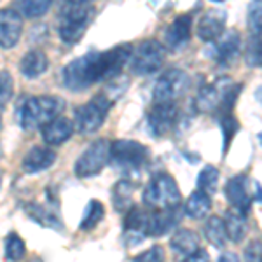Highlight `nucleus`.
<instances>
[{"instance_id":"29","label":"nucleus","mask_w":262,"mask_h":262,"mask_svg":"<svg viewBox=\"0 0 262 262\" xmlns=\"http://www.w3.org/2000/svg\"><path fill=\"white\" fill-rule=\"evenodd\" d=\"M28 213H30V219L42 224V226L53 227L54 231H60L63 227V224L60 221V217L56 215V212H51L49 208H46V206H42V205H37V203L28 208Z\"/></svg>"},{"instance_id":"21","label":"nucleus","mask_w":262,"mask_h":262,"mask_svg":"<svg viewBox=\"0 0 262 262\" xmlns=\"http://www.w3.org/2000/svg\"><path fill=\"white\" fill-rule=\"evenodd\" d=\"M170 248L179 259H187L200 250V234L192 229H177L170 239Z\"/></svg>"},{"instance_id":"40","label":"nucleus","mask_w":262,"mask_h":262,"mask_svg":"<svg viewBox=\"0 0 262 262\" xmlns=\"http://www.w3.org/2000/svg\"><path fill=\"white\" fill-rule=\"evenodd\" d=\"M93 2V0H61V6H63V4H74V6H75V4H91Z\"/></svg>"},{"instance_id":"18","label":"nucleus","mask_w":262,"mask_h":262,"mask_svg":"<svg viewBox=\"0 0 262 262\" xmlns=\"http://www.w3.org/2000/svg\"><path fill=\"white\" fill-rule=\"evenodd\" d=\"M74 131L75 126L69 117L58 116L42 126L40 135H42V140L48 143V145H61L67 140H70Z\"/></svg>"},{"instance_id":"20","label":"nucleus","mask_w":262,"mask_h":262,"mask_svg":"<svg viewBox=\"0 0 262 262\" xmlns=\"http://www.w3.org/2000/svg\"><path fill=\"white\" fill-rule=\"evenodd\" d=\"M58 154L51 147H32L23 158V171L28 175H37V173L49 170L56 163Z\"/></svg>"},{"instance_id":"10","label":"nucleus","mask_w":262,"mask_h":262,"mask_svg":"<svg viewBox=\"0 0 262 262\" xmlns=\"http://www.w3.org/2000/svg\"><path fill=\"white\" fill-rule=\"evenodd\" d=\"M189 86H191V77H189L187 72L180 69L166 70L154 86L156 103H166V101L179 100L180 96H184L187 93Z\"/></svg>"},{"instance_id":"27","label":"nucleus","mask_w":262,"mask_h":262,"mask_svg":"<svg viewBox=\"0 0 262 262\" xmlns=\"http://www.w3.org/2000/svg\"><path fill=\"white\" fill-rule=\"evenodd\" d=\"M133 206V184L121 180L114 185V208L119 212H128Z\"/></svg>"},{"instance_id":"8","label":"nucleus","mask_w":262,"mask_h":262,"mask_svg":"<svg viewBox=\"0 0 262 262\" xmlns=\"http://www.w3.org/2000/svg\"><path fill=\"white\" fill-rule=\"evenodd\" d=\"M111 161V142L100 138L93 142L86 150L79 156L77 163L74 166V173L79 179H90L103 170Z\"/></svg>"},{"instance_id":"35","label":"nucleus","mask_w":262,"mask_h":262,"mask_svg":"<svg viewBox=\"0 0 262 262\" xmlns=\"http://www.w3.org/2000/svg\"><path fill=\"white\" fill-rule=\"evenodd\" d=\"M221 126H222V131H224V150L229 149V143L231 140L234 138L236 131L239 129V122L234 119L232 114H227V116L221 117Z\"/></svg>"},{"instance_id":"7","label":"nucleus","mask_w":262,"mask_h":262,"mask_svg":"<svg viewBox=\"0 0 262 262\" xmlns=\"http://www.w3.org/2000/svg\"><path fill=\"white\" fill-rule=\"evenodd\" d=\"M164 60H166V49H164L161 42L156 39L143 40L131 53V72L135 75H140V77L156 74L163 67Z\"/></svg>"},{"instance_id":"6","label":"nucleus","mask_w":262,"mask_h":262,"mask_svg":"<svg viewBox=\"0 0 262 262\" xmlns=\"http://www.w3.org/2000/svg\"><path fill=\"white\" fill-rule=\"evenodd\" d=\"M114 100L108 98L105 93H98L88 103L75 108V129L82 135L96 133L101 124L107 119V114L111 112Z\"/></svg>"},{"instance_id":"34","label":"nucleus","mask_w":262,"mask_h":262,"mask_svg":"<svg viewBox=\"0 0 262 262\" xmlns=\"http://www.w3.org/2000/svg\"><path fill=\"white\" fill-rule=\"evenodd\" d=\"M14 95V81L7 70H0V112L6 108Z\"/></svg>"},{"instance_id":"12","label":"nucleus","mask_w":262,"mask_h":262,"mask_svg":"<svg viewBox=\"0 0 262 262\" xmlns=\"http://www.w3.org/2000/svg\"><path fill=\"white\" fill-rule=\"evenodd\" d=\"M212 58L221 67H231L242 54V37L236 30L224 32L217 40H213Z\"/></svg>"},{"instance_id":"26","label":"nucleus","mask_w":262,"mask_h":262,"mask_svg":"<svg viewBox=\"0 0 262 262\" xmlns=\"http://www.w3.org/2000/svg\"><path fill=\"white\" fill-rule=\"evenodd\" d=\"M54 0H18L16 2V11L21 14V18H40L51 9Z\"/></svg>"},{"instance_id":"4","label":"nucleus","mask_w":262,"mask_h":262,"mask_svg":"<svg viewBox=\"0 0 262 262\" xmlns=\"http://www.w3.org/2000/svg\"><path fill=\"white\" fill-rule=\"evenodd\" d=\"M95 18L91 4H63L58 12V35L65 44H77Z\"/></svg>"},{"instance_id":"15","label":"nucleus","mask_w":262,"mask_h":262,"mask_svg":"<svg viewBox=\"0 0 262 262\" xmlns=\"http://www.w3.org/2000/svg\"><path fill=\"white\" fill-rule=\"evenodd\" d=\"M227 12L222 9H208L198 21L196 35L203 42H213L226 32Z\"/></svg>"},{"instance_id":"36","label":"nucleus","mask_w":262,"mask_h":262,"mask_svg":"<svg viewBox=\"0 0 262 262\" xmlns=\"http://www.w3.org/2000/svg\"><path fill=\"white\" fill-rule=\"evenodd\" d=\"M166 260V253H164V248L161 245H154L149 250H145L140 255L135 257L133 262H164Z\"/></svg>"},{"instance_id":"2","label":"nucleus","mask_w":262,"mask_h":262,"mask_svg":"<svg viewBox=\"0 0 262 262\" xmlns=\"http://www.w3.org/2000/svg\"><path fill=\"white\" fill-rule=\"evenodd\" d=\"M63 108H65V100L60 96H25L16 105V122L21 129L33 131L60 116Z\"/></svg>"},{"instance_id":"24","label":"nucleus","mask_w":262,"mask_h":262,"mask_svg":"<svg viewBox=\"0 0 262 262\" xmlns=\"http://www.w3.org/2000/svg\"><path fill=\"white\" fill-rule=\"evenodd\" d=\"M224 226H226L227 239H231L232 243H239L248 232L247 213H242L238 210H229L224 219Z\"/></svg>"},{"instance_id":"32","label":"nucleus","mask_w":262,"mask_h":262,"mask_svg":"<svg viewBox=\"0 0 262 262\" xmlns=\"http://www.w3.org/2000/svg\"><path fill=\"white\" fill-rule=\"evenodd\" d=\"M245 61L252 69H259L262 61V49H260V35H250L245 48Z\"/></svg>"},{"instance_id":"5","label":"nucleus","mask_w":262,"mask_h":262,"mask_svg":"<svg viewBox=\"0 0 262 262\" xmlns=\"http://www.w3.org/2000/svg\"><path fill=\"white\" fill-rule=\"evenodd\" d=\"M142 201L150 210L179 208L182 203L179 184L168 173H158L143 187Z\"/></svg>"},{"instance_id":"22","label":"nucleus","mask_w":262,"mask_h":262,"mask_svg":"<svg viewBox=\"0 0 262 262\" xmlns=\"http://www.w3.org/2000/svg\"><path fill=\"white\" fill-rule=\"evenodd\" d=\"M49 69V60L44 51L30 49L19 61V72L27 79H37Z\"/></svg>"},{"instance_id":"30","label":"nucleus","mask_w":262,"mask_h":262,"mask_svg":"<svg viewBox=\"0 0 262 262\" xmlns=\"http://www.w3.org/2000/svg\"><path fill=\"white\" fill-rule=\"evenodd\" d=\"M219 170L212 164H208V166H205L201 170V173L198 175V191L208 194V196H212V194L217 192V185H219Z\"/></svg>"},{"instance_id":"39","label":"nucleus","mask_w":262,"mask_h":262,"mask_svg":"<svg viewBox=\"0 0 262 262\" xmlns=\"http://www.w3.org/2000/svg\"><path fill=\"white\" fill-rule=\"evenodd\" d=\"M219 262H239V259H238V255H236V253L227 252V253H224L221 259H219Z\"/></svg>"},{"instance_id":"38","label":"nucleus","mask_w":262,"mask_h":262,"mask_svg":"<svg viewBox=\"0 0 262 262\" xmlns=\"http://www.w3.org/2000/svg\"><path fill=\"white\" fill-rule=\"evenodd\" d=\"M184 262H210V257H208V252L206 250H198L194 252L192 255H189L187 259H184Z\"/></svg>"},{"instance_id":"17","label":"nucleus","mask_w":262,"mask_h":262,"mask_svg":"<svg viewBox=\"0 0 262 262\" xmlns=\"http://www.w3.org/2000/svg\"><path fill=\"white\" fill-rule=\"evenodd\" d=\"M147 213L140 206H131L124 219V239L128 247H137L147 238Z\"/></svg>"},{"instance_id":"41","label":"nucleus","mask_w":262,"mask_h":262,"mask_svg":"<svg viewBox=\"0 0 262 262\" xmlns=\"http://www.w3.org/2000/svg\"><path fill=\"white\" fill-rule=\"evenodd\" d=\"M0 129H2V122H0Z\"/></svg>"},{"instance_id":"25","label":"nucleus","mask_w":262,"mask_h":262,"mask_svg":"<svg viewBox=\"0 0 262 262\" xmlns=\"http://www.w3.org/2000/svg\"><path fill=\"white\" fill-rule=\"evenodd\" d=\"M205 236L215 248H224V247H226V245H227V232H226V226H224V221L221 217L212 215V217L206 221V224H205Z\"/></svg>"},{"instance_id":"23","label":"nucleus","mask_w":262,"mask_h":262,"mask_svg":"<svg viewBox=\"0 0 262 262\" xmlns=\"http://www.w3.org/2000/svg\"><path fill=\"white\" fill-rule=\"evenodd\" d=\"M210 212H212V198L201 191H194L187 198L184 206V213L192 221H203Z\"/></svg>"},{"instance_id":"13","label":"nucleus","mask_w":262,"mask_h":262,"mask_svg":"<svg viewBox=\"0 0 262 262\" xmlns=\"http://www.w3.org/2000/svg\"><path fill=\"white\" fill-rule=\"evenodd\" d=\"M224 192H226V198L231 203L232 210L248 213L253 198L250 192V179L247 175H236L227 180Z\"/></svg>"},{"instance_id":"37","label":"nucleus","mask_w":262,"mask_h":262,"mask_svg":"<svg viewBox=\"0 0 262 262\" xmlns=\"http://www.w3.org/2000/svg\"><path fill=\"white\" fill-rule=\"evenodd\" d=\"M245 262H260V242L259 239H253L247 245L243 252Z\"/></svg>"},{"instance_id":"3","label":"nucleus","mask_w":262,"mask_h":262,"mask_svg":"<svg viewBox=\"0 0 262 262\" xmlns=\"http://www.w3.org/2000/svg\"><path fill=\"white\" fill-rule=\"evenodd\" d=\"M239 93H242L239 84H234L227 77L217 79L213 84H206L198 91L196 107L200 112L213 114L217 116V119H221L227 114H232Z\"/></svg>"},{"instance_id":"19","label":"nucleus","mask_w":262,"mask_h":262,"mask_svg":"<svg viewBox=\"0 0 262 262\" xmlns=\"http://www.w3.org/2000/svg\"><path fill=\"white\" fill-rule=\"evenodd\" d=\"M192 30V18L189 14H180L173 19V23L164 32L166 46L173 51H179L189 44Z\"/></svg>"},{"instance_id":"11","label":"nucleus","mask_w":262,"mask_h":262,"mask_svg":"<svg viewBox=\"0 0 262 262\" xmlns=\"http://www.w3.org/2000/svg\"><path fill=\"white\" fill-rule=\"evenodd\" d=\"M179 107L175 101H166V103H156L154 107L147 112V131L150 133V137L154 138H163L166 135H170L173 128L179 122Z\"/></svg>"},{"instance_id":"33","label":"nucleus","mask_w":262,"mask_h":262,"mask_svg":"<svg viewBox=\"0 0 262 262\" xmlns=\"http://www.w3.org/2000/svg\"><path fill=\"white\" fill-rule=\"evenodd\" d=\"M247 25L252 35H260L262 28V7L260 0H252L247 11Z\"/></svg>"},{"instance_id":"28","label":"nucleus","mask_w":262,"mask_h":262,"mask_svg":"<svg viewBox=\"0 0 262 262\" xmlns=\"http://www.w3.org/2000/svg\"><path fill=\"white\" fill-rule=\"evenodd\" d=\"M105 217V206L98 200H91L84 210L82 221H81V231H93Z\"/></svg>"},{"instance_id":"9","label":"nucleus","mask_w":262,"mask_h":262,"mask_svg":"<svg viewBox=\"0 0 262 262\" xmlns=\"http://www.w3.org/2000/svg\"><path fill=\"white\" fill-rule=\"evenodd\" d=\"M111 159L124 170H138L150 159V150L137 140H116L111 143Z\"/></svg>"},{"instance_id":"1","label":"nucleus","mask_w":262,"mask_h":262,"mask_svg":"<svg viewBox=\"0 0 262 262\" xmlns=\"http://www.w3.org/2000/svg\"><path fill=\"white\" fill-rule=\"evenodd\" d=\"M131 51V44H119L103 53L90 51L75 58L61 72L63 86L72 93H82L96 82L119 77L129 63Z\"/></svg>"},{"instance_id":"31","label":"nucleus","mask_w":262,"mask_h":262,"mask_svg":"<svg viewBox=\"0 0 262 262\" xmlns=\"http://www.w3.org/2000/svg\"><path fill=\"white\" fill-rule=\"evenodd\" d=\"M6 257L7 260L11 262H18L25 257V253H27V247H25V242L21 239V236H18L16 232H11V234H7L6 238Z\"/></svg>"},{"instance_id":"16","label":"nucleus","mask_w":262,"mask_h":262,"mask_svg":"<svg viewBox=\"0 0 262 262\" xmlns=\"http://www.w3.org/2000/svg\"><path fill=\"white\" fill-rule=\"evenodd\" d=\"M182 221V212L179 208H168V210H154L147 215V236L159 238V236L168 234L173 227L179 226Z\"/></svg>"},{"instance_id":"14","label":"nucleus","mask_w":262,"mask_h":262,"mask_svg":"<svg viewBox=\"0 0 262 262\" xmlns=\"http://www.w3.org/2000/svg\"><path fill=\"white\" fill-rule=\"evenodd\" d=\"M23 33V18L16 9H0V48L12 49Z\"/></svg>"}]
</instances>
